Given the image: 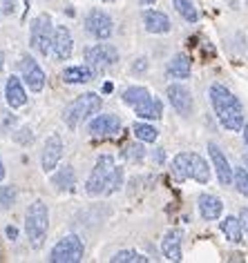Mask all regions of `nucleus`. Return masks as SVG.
<instances>
[{
	"mask_svg": "<svg viewBox=\"0 0 248 263\" xmlns=\"http://www.w3.org/2000/svg\"><path fill=\"white\" fill-rule=\"evenodd\" d=\"M210 103H212V109L217 114L219 123L226 129H231V132L244 129V107H241L239 98L231 89H226L219 83L210 85Z\"/></svg>",
	"mask_w": 248,
	"mask_h": 263,
	"instance_id": "obj_1",
	"label": "nucleus"
},
{
	"mask_svg": "<svg viewBox=\"0 0 248 263\" xmlns=\"http://www.w3.org/2000/svg\"><path fill=\"white\" fill-rule=\"evenodd\" d=\"M123 185V170L116 167L114 156L103 154L96 159V165L87 179V194L90 196H108L114 194Z\"/></svg>",
	"mask_w": 248,
	"mask_h": 263,
	"instance_id": "obj_2",
	"label": "nucleus"
},
{
	"mask_svg": "<svg viewBox=\"0 0 248 263\" xmlns=\"http://www.w3.org/2000/svg\"><path fill=\"white\" fill-rule=\"evenodd\" d=\"M101 96L94 94V91H87V94L78 96L76 101H72L67 107L63 109V121L69 129H76L81 123H85L92 114H99L101 111Z\"/></svg>",
	"mask_w": 248,
	"mask_h": 263,
	"instance_id": "obj_3",
	"label": "nucleus"
},
{
	"mask_svg": "<svg viewBox=\"0 0 248 263\" xmlns=\"http://www.w3.org/2000/svg\"><path fill=\"white\" fill-rule=\"evenodd\" d=\"M49 228V212L43 201H34L25 212V232L31 243V248H43L45 236H47Z\"/></svg>",
	"mask_w": 248,
	"mask_h": 263,
	"instance_id": "obj_4",
	"label": "nucleus"
},
{
	"mask_svg": "<svg viewBox=\"0 0 248 263\" xmlns=\"http://www.w3.org/2000/svg\"><path fill=\"white\" fill-rule=\"evenodd\" d=\"M54 25L47 14H41L31 21V29H29V38H31V47H34L41 56H47L51 47H54Z\"/></svg>",
	"mask_w": 248,
	"mask_h": 263,
	"instance_id": "obj_5",
	"label": "nucleus"
},
{
	"mask_svg": "<svg viewBox=\"0 0 248 263\" xmlns=\"http://www.w3.org/2000/svg\"><path fill=\"white\" fill-rule=\"evenodd\" d=\"M83 254H85L83 241L78 239L76 234H65L63 239L51 248L49 261L51 263H78V261H83Z\"/></svg>",
	"mask_w": 248,
	"mask_h": 263,
	"instance_id": "obj_6",
	"label": "nucleus"
},
{
	"mask_svg": "<svg viewBox=\"0 0 248 263\" xmlns=\"http://www.w3.org/2000/svg\"><path fill=\"white\" fill-rule=\"evenodd\" d=\"M85 61L94 71H103L119 61V51L108 43H99V45H92V47L85 49Z\"/></svg>",
	"mask_w": 248,
	"mask_h": 263,
	"instance_id": "obj_7",
	"label": "nucleus"
},
{
	"mask_svg": "<svg viewBox=\"0 0 248 263\" xmlns=\"http://www.w3.org/2000/svg\"><path fill=\"white\" fill-rule=\"evenodd\" d=\"M85 29H87L90 36L96 38V41H108V38L112 36V31H114V23H112V18H110L105 11L92 9L87 14V18H85Z\"/></svg>",
	"mask_w": 248,
	"mask_h": 263,
	"instance_id": "obj_8",
	"label": "nucleus"
},
{
	"mask_svg": "<svg viewBox=\"0 0 248 263\" xmlns=\"http://www.w3.org/2000/svg\"><path fill=\"white\" fill-rule=\"evenodd\" d=\"M18 69H21L23 81L29 87V91H34V94L43 91V87H45V74H43V69L38 67V63L34 61V58H31V56H23L21 63H18Z\"/></svg>",
	"mask_w": 248,
	"mask_h": 263,
	"instance_id": "obj_9",
	"label": "nucleus"
},
{
	"mask_svg": "<svg viewBox=\"0 0 248 263\" xmlns=\"http://www.w3.org/2000/svg\"><path fill=\"white\" fill-rule=\"evenodd\" d=\"M61 156H63V141L58 134H51L47 141H45V147H43V156H41V167L43 172H51L58 163H61Z\"/></svg>",
	"mask_w": 248,
	"mask_h": 263,
	"instance_id": "obj_10",
	"label": "nucleus"
},
{
	"mask_svg": "<svg viewBox=\"0 0 248 263\" xmlns=\"http://www.w3.org/2000/svg\"><path fill=\"white\" fill-rule=\"evenodd\" d=\"M166 94H168V101H170V105L174 107L177 114H181V116L192 114V96L184 85H170V87L166 89Z\"/></svg>",
	"mask_w": 248,
	"mask_h": 263,
	"instance_id": "obj_11",
	"label": "nucleus"
},
{
	"mask_svg": "<svg viewBox=\"0 0 248 263\" xmlns=\"http://www.w3.org/2000/svg\"><path fill=\"white\" fill-rule=\"evenodd\" d=\"M208 154H210V159H212V165H215V172H217V179L221 185H231V183L235 181V172H233V167H231V163L226 161V156L224 152L215 145V143H210L208 145Z\"/></svg>",
	"mask_w": 248,
	"mask_h": 263,
	"instance_id": "obj_12",
	"label": "nucleus"
},
{
	"mask_svg": "<svg viewBox=\"0 0 248 263\" xmlns=\"http://www.w3.org/2000/svg\"><path fill=\"white\" fill-rule=\"evenodd\" d=\"M121 132V118L116 114H101L90 123V134L92 136H112Z\"/></svg>",
	"mask_w": 248,
	"mask_h": 263,
	"instance_id": "obj_13",
	"label": "nucleus"
},
{
	"mask_svg": "<svg viewBox=\"0 0 248 263\" xmlns=\"http://www.w3.org/2000/svg\"><path fill=\"white\" fill-rule=\"evenodd\" d=\"M74 51V38H72L67 27H56L54 34V47H51V54H54L56 61H67Z\"/></svg>",
	"mask_w": 248,
	"mask_h": 263,
	"instance_id": "obj_14",
	"label": "nucleus"
},
{
	"mask_svg": "<svg viewBox=\"0 0 248 263\" xmlns=\"http://www.w3.org/2000/svg\"><path fill=\"white\" fill-rule=\"evenodd\" d=\"M5 98H7V105L11 109H18L27 103V94H25V87L21 85L18 76H9L7 85H5Z\"/></svg>",
	"mask_w": 248,
	"mask_h": 263,
	"instance_id": "obj_15",
	"label": "nucleus"
},
{
	"mask_svg": "<svg viewBox=\"0 0 248 263\" xmlns=\"http://www.w3.org/2000/svg\"><path fill=\"white\" fill-rule=\"evenodd\" d=\"M134 114L139 118H146V121H159V118L163 116V105L156 96L150 94L146 101H141L139 105H134Z\"/></svg>",
	"mask_w": 248,
	"mask_h": 263,
	"instance_id": "obj_16",
	"label": "nucleus"
},
{
	"mask_svg": "<svg viewBox=\"0 0 248 263\" xmlns=\"http://www.w3.org/2000/svg\"><path fill=\"white\" fill-rule=\"evenodd\" d=\"M224 212V203L212 194H201L199 196V214L204 221H217Z\"/></svg>",
	"mask_w": 248,
	"mask_h": 263,
	"instance_id": "obj_17",
	"label": "nucleus"
},
{
	"mask_svg": "<svg viewBox=\"0 0 248 263\" xmlns=\"http://www.w3.org/2000/svg\"><path fill=\"white\" fill-rule=\"evenodd\" d=\"M143 25H146V29L150 34H168L170 31V18L166 14H161V11H146L143 14Z\"/></svg>",
	"mask_w": 248,
	"mask_h": 263,
	"instance_id": "obj_18",
	"label": "nucleus"
},
{
	"mask_svg": "<svg viewBox=\"0 0 248 263\" xmlns=\"http://www.w3.org/2000/svg\"><path fill=\"white\" fill-rule=\"evenodd\" d=\"M163 256L168 261H181V232L179 230H170L161 241Z\"/></svg>",
	"mask_w": 248,
	"mask_h": 263,
	"instance_id": "obj_19",
	"label": "nucleus"
},
{
	"mask_svg": "<svg viewBox=\"0 0 248 263\" xmlns=\"http://www.w3.org/2000/svg\"><path fill=\"white\" fill-rule=\"evenodd\" d=\"M172 176L174 181L184 183L186 179H192V152H181L172 161Z\"/></svg>",
	"mask_w": 248,
	"mask_h": 263,
	"instance_id": "obj_20",
	"label": "nucleus"
},
{
	"mask_svg": "<svg viewBox=\"0 0 248 263\" xmlns=\"http://www.w3.org/2000/svg\"><path fill=\"white\" fill-rule=\"evenodd\" d=\"M94 78V69L87 67V65H72V67H65L63 71V81L69 85H83L90 83Z\"/></svg>",
	"mask_w": 248,
	"mask_h": 263,
	"instance_id": "obj_21",
	"label": "nucleus"
},
{
	"mask_svg": "<svg viewBox=\"0 0 248 263\" xmlns=\"http://www.w3.org/2000/svg\"><path fill=\"white\" fill-rule=\"evenodd\" d=\"M51 185H54L58 192H72L74 185H76V172H74V167H72V165L61 167L54 176H51Z\"/></svg>",
	"mask_w": 248,
	"mask_h": 263,
	"instance_id": "obj_22",
	"label": "nucleus"
},
{
	"mask_svg": "<svg viewBox=\"0 0 248 263\" xmlns=\"http://www.w3.org/2000/svg\"><path fill=\"white\" fill-rule=\"evenodd\" d=\"M190 69H192V65H190V58H188L186 54H177L172 58L170 63H168V76L170 78H179V81H184V78L190 76Z\"/></svg>",
	"mask_w": 248,
	"mask_h": 263,
	"instance_id": "obj_23",
	"label": "nucleus"
},
{
	"mask_svg": "<svg viewBox=\"0 0 248 263\" xmlns=\"http://www.w3.org/2000/svg\"><path fill=\"white\" fill-rule=\"evenodd\" d=\"M221 232L226 234V239L231 243H239L241 234H244V228H241V219H235V216H226L221 221Z\"/></svg>",
	"mask_w": 248,
	"mask_h": 263,
	"instance_id": "obj_24",
	"label": "nucleus"
},
{
	"mask_svg": "<svg viewBox=\"0 0 248 263\" xmlns=\"http://www.w3.org/2000/svg\"><path fill=\"white\" fill-rule=\"evenodd\" d=\"M192 179L197 183H201V185H206V183L210 181V167H208V163L194 152H192Z\"/></svg>",
	"mask_w": 248,
	"mask_h": 263,
	"instance_id": "obj_25",
	"label": "nucleus"
},
{
	"mask_svg": "<svg viewBox=\"0 0 248 263\" xmlns=\"http://www.w3.org/2000/svg\"><path fill=\"white\" fill-rule=\"evenodd\" d=\"M134 136L139 139L141 143H154L156 141V136H159V132H156V127H152V125H148V123H134Z\"/></svg>",
	"mask_w": 248,
	"mask_h": 263,
	"instance_id": "obj_26",
	"label": "nucleus"
},
{
	"mask_svg": "<svg viewBox=\"0 0 248 263\" xmlns=\"http://www.w3.org/2000/svg\"><path fill=\"white\" fill-rule=\"evenodd\" d=\"M172 3H174V9L179 11L181 18H186L188 23H197L199 14H197V9H194L192 0H172Z\"/></svg>",
	"mask_w": 248,
	"mask_h": 263,
	"instance_id": "obj_27",
	"label": "nucleus"
},
{
	"mask_svg": "<svg viewBox=\"0 0 248 263\" xmlns=\"http://www.w3.org/2000/svg\"><path fill=\"white\" fill-rule=\"evenodd\" d=\"M110 261L112 263H148L150 259L143 256L141 252H136V250H121V252H116Z\"/></svg>",
	"mask_w": 248,
	"mask_h": 263,
	"instance_id": "obj_28",
	"label": "nucleus"
},
{
	"mask_svg": "<svg viewBox=\"0 0 248 263\" xmlns=\"http://www.w3.org/2000/svg\"><path fill=\"white\" fill-rule=\"evenodd\" d=\"M148 96H150V91L146 87H128L123 91V101H126L130 107H134V105H139L141 101H146Z\"/></svg>",
	"mask_w": 248,
	"mask_h": 263,
	"instance_id": "obj_29",
	"label": "nucleus"
},
{
	"mask_svg": "<svg viewBox=\"0 0 248 263\" xmlns=\"http://www.w3.org/2000/svg\"><path fill=\"white\" fill-rule=\"evenodd\" d=\"M16 203V187L3 185L0 187V210H9Z\"/></svg>",
	"mask_w": 248,
	"mask_h": 263,
	"instance_id": "obj_30",
	"label": "nucleus"
},
{
	"mask_svg": "<svg viewBox=\"0 0 248 263\" xmlns=\"http://www.w3.org/2000/svg\"><path fill=\"white\" fill-rule=\"evenodd\" d=\"M123 156H126V161H130V163H141L143 156H146V149H143L141 143H134V145H128L123 149Z\"/></svg>",
	"mask_w": 248,
	"mask_h": 263,
	"instance_id": "obj_31",
	"label": "nucleus"
},
{
	"mask_svg": "<svg viewBox=\"0 0 248 263\" xmlns=\"http://www.w3.org/2000/svg\"><path fill=\"white\" fill-rule=\"evenodd\" d=\"M235 187H237L239 194H244L248 199V170L246 167L235 170Z\"/></svg>",
	"mask_w": 248,
	"mask_h": 263,
	"instance_id": "obj_32",
	"label": "nucleus"
},
{
	"mask_svg": "<svg viewBox=\"0 0 248 263\" xmlns=\"http://www.w3.org/2000/svg\"><path fill=\"white\" fill-rule=\"evenodd\" d=\"M16 141L21 143V145H29V143H34V134H31L29 127H23V129L16 134Z\"/></svg>",
	"mask_w": 248,
	"mask_h": 263,
	"instance_id": "obj_33",
	"label": "nucleus"
},
{
	"mask_svg": "<svg viewBox=\"0 0 248 263\" xmlns=\"http://www.w3.org/2000/svg\"><path fill=\"white\" fill-rule=\"evenodd\" d=\"M239 219H241V228H244V232H246V236H248V208H241Z\"/></svg>",
	"mask_w": 248,
	"mask_h": 263,
	"instance_id": "obj_34",
	"label": "nucleus"
},
{
	"mask_svg": "<svg viewBox=\"0 0 248 263\" xmlns=\"http://www.w3.org/2000/svg\"><path fill=\"white\" fill-rule=\"evenodd\" d=\"M132 69H134V71H146V69H148V61H146V58H139V61L132 65Z\"/></svg>",
	"mask_w": 248,
	"mask_h": 263,
	"instance_id": "obj_35",
	"label": "nucleus"
},
{
	"mask_svg": "<svg viewBox=\"0 0 248 263\" xmlns=\"http://www.w3.org/2000/svg\"><path fill=\"white\" fill-rule=\"evenodd\" d=\"M5 234H7L9 241H16V239H18V230H16L14 226H7V228H5Z\"/></svg>",
	"mask_w": 248,
	"mask_h": 263,
	"instance_id": "obj_36",
	"label": "nucleus"
},
{
	"mask_svg": "<svg viewBox=\"0 0 248 263\" xmlns=\"http://www.w3.org/2000/svg\"><path fill=\"white\" fill-rule=\"evenodd\" d=\"M3 3H5L3 11H5V14H11V11H14V0H3Z\"/></svg>",
	"mask_w": 248,
	"mask_h": 263,
	"instance_id": "obj_37",
	"label": "nucleus"
},
{
	"mask_svg": "<svg viewBox=\"0 0 248 263\" xmlns=\"http://www.w3.org/2000/svg\"><path fill=\"white\" fill-rule=\"evenodd\" d=\"M154 161L163 163V161H166V152H163V149H156V152H154Z\"/></svg>",
	"mask_w": 248,
	"mask_h": 263,
	"instance_id": "obj_38",
	"label": "nucleus"
},
{
	"mask_svg": "<svg viewBox=\"0 0 248 263\" xmlns=\"http://www.w3.org/2000/svg\"><path fill=\"white\" fill-rule=\"evenodd\" d=\"M112 89H114V85H112V83H105V85H103V94H110Z\"/></svg>",
	"mask_w": 248,
	"mask_h": 263,
	"instance_id": "obj_39",
	"label": "nucleus"
},
{
	"mask_svg": "<svg viewBox=\"0 0 248 263\" xmlns=\"http://www.w3.org/2000/svg\"><path fill=\"white\" fill-rule=\"evenodd\" d=\"M5 179V165H3V161H0V183H3Z\"/></svg>",
	"mask_w": 248,
	"mask_h": 263,
	"instance_id": "obj_40",
	"label": "nucleus"
},
{
	"mask_svg": "<svg viewBox=\"0 0 248 263\" xmlns=\"http://www.w3.org/2000/svg\"><path fill=\"white\" fill-rule=\"evenodd\" d=\"M244 143H246V147H248V125H244Z\"/></svg>",
	"mask_w": 248,
	"mask_h": 263,
	"instance_id": "obj_41",
	"label": "nucleus"
},
{
	"mask_svg": "<svg viewBox=\"0 0 248 263\" xmlns=\"http://www.w3.org/2000/svg\"><path fill=\"white\" fill-rule=\"evenodd\" d=\"M139 3H141V5H154L156 0H139Z\"/></svg>",
	"mask_w": 248,
	"mask_h": 263,
	"instance_id": "obj_42",
	"label": "nucleus"
},
{
	"mask_svg": "<svg viewBox=\"0 0 248 263\" xmlns=\"http://www.w3.org/2000/svg\"><path fill=\"white\" fill-rule=\"evenodd\" d=\"M244 163H246V165H248V154H246V156H244Z\"/></svg>",
	"mask_w": 248,
	"mask_h": 263,
	"instance_id": "obj_43",
	"label": "nucleus"
},
{
	"mask_svg": "<svg viewBox=\"0 0 248 263\" xmlns=\"http://www.w3.org/2000/svg\"><path fill=\"white\" fill-rule=\"evenodd\" d=\"M103 3H114V0H103Z\"/></svg>",
	"mask_w": 248,
	"mask_h": 263,
	"instance_id": "obj_44",
	"label": "nucleus"
},
{
	"mask_svg": "<svg viewBox=\"0 0 248 263\" xmlns=\"http://www.w3.org/2000/svg\"><path fill=\"white\" fill-rule=\"evenodd\" d=\"M246 5H248V0H246Z\"/></svg>",
	"mask_w": 248,
	"mask_h": 263,
	"instance_id": "obj_45",
	"label": "nucleus"
}]
</instances>
